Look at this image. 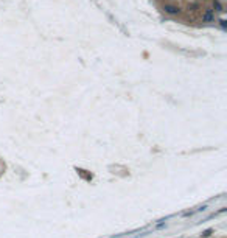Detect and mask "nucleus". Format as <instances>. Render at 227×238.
I'll list each match as a JSON object with an SVG mask.
<instances>
[{
  "label": "nucleus",
  "mask_w": 227,
  "mask_h": 238,
  "mask_svg": "<svg viewBox=\"0 0 227 238\" xmlns=\"http://www.w3.org/2000/svg\"><path fill=\"white\" fill-rule=\"evenodd\" d=\"M202 22H215V13L212 8H207L202 13Z\"/></svg>",
  "instance_id": "nucleus-1"
},
{
  "label": "nucleus",
  "mask_w": 227,
  "mask_h": 238,
  "mask_svg": "<svg viewBox=\"0 0 227 238\" xmlns=\"http://www.w3.org/2000/svg\"><path fill=\"white\" fill-rule=\"evenodd\" d=\"M163 10H165V13L170 14V16H176V14L180 13L179 6H176V5H165V6H163Z\"/></svg>",
  "instance_id": "nucleus-2"
},
{
  "label": "nucleus",
  "mask_w": 227,
  "mask_h": 238,
  "mask_svg": "<svg viewBox=\"0 0 227 238\" xmlns=\"http://www.w3.org/2000/svg\"><path fill=\"white\" fill-rule=\"evenodd\" d=\"M213 8H215V11L218 13V14H222L224 13V6H222V3L219 2V0H213ZM213 11V13H215Z\"/></svg>",
  "instance_id": "nucleus-3"
},
{
  "label": "nucleus",
  "mask_w": 227,
  "mask_h": 238,
  "mask_svg": "<svg viewBox=\"0 0 227 238\" xmlns=\"http://www.w3.org/2000/svg\"><path fill=\"white\" fill-rule=\"evenodd\" d=\"M219 26L222 30H225V26H227V20L225 19H219Z\"/></svg>",
  "instance_id": "nucleus-4"
}]
</instances>
